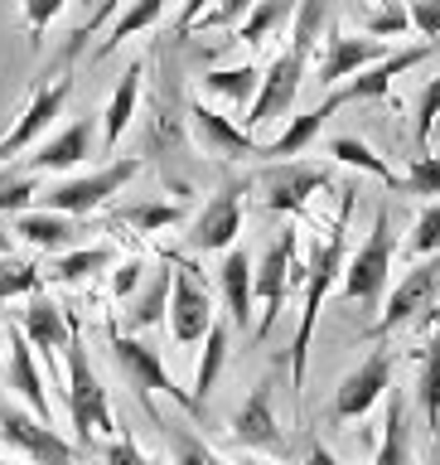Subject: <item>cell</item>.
Wrapping results in <instances>:
<instances>
[{
    "instance_id": "cell-34",
    "label": "cell",
    "mask_w": 440,
    "mask_h": 465,
    "mask_svg": "<svg viewBox=\"0 0 440 465\" xmlns=\"http://www.w3.org/2000/svg\"><path fill=\"white\" fill-rule=\"evenodd\" d=\"M416 398H421V412H426V427L440 431V334L431 340L426 359H421V383H416Z\"/></svg>"
},
{
    "instance_id": "cell-8",
    "label": "cell",
    "mask_w": 440,
    "mask_h": 465,
    "mask_svg": "<svg viewBox=\"0 0 440 465\" xmlns=\"http://www.w3.org/2000/svg\"><path fill=\"white\" fill-rule=\"evenodd\" d=\"M290 282H296V232L286 228L281 238L261 252L257 272H252V296L261 301V315H257V325H252L257 340H267V334H271L276 315H281V305H286Z\"/></svg>"
},
{
    "instance_id": "cell-40",
    "label": "cell",
    "mask_w": 440,
    "mask_h": 465,
    "mask_svg": "<svg viewBox=\"0 0 440 465\" xmlns=\"http://www.w3.org/2000/svg\"><path fill=\"white\" fill-rule=\"evenodd\" d=\"M435 122H440V78H431L416 97V151H431Z\"/></svg>"
},
{
    "instance_id": "cell-28",
    "label": "cell",
    "mask_w": 440,
    "mask_h": 465,
    "mask_svg": "<svg viewBox=\"0 0 440 465\" xmlns=\"http://www.w3.org/2000/svg\"><path fill=\"white\" fill-rule=\"evenodd\" d=\"M257 87H261V68H257V64H242V68H213V73H203V93L228 97V102H238V107H252Z\"/></svg>"
},
{
    "instance_id": "cell-11",
    "label": "cell",
    "mask_w": 440,
    "mask_h": 465,
    "mask_svg": "<svg viewBox=\"0 0 440 465\" xmlns=\"http://www.w3.org/2000/svg\"><path fill=\"white\" fill-rule=\"evenodd\" d=\"M435 291H440V257H431V262H421V267H412L397 282V291L387 296V311L373 320V340H383V334H392L397 325H406V320H416L426 305L435 301Z\"/></svg>"
},
{
    "instance_id": "cell-36",
    "label": "cell",
    "mask_w": 440,
    "mask_h": 465,
    "mask_svg": "<svg viewBox=\"0 0 440 465\" xmlns=\"http://www.w3.org/2000/svg\"><path fill=\"white\" fill-rule=\"evenodd\" d=\"M116 223H126V228H136V232L170 228V223H180V203H131V209L116 213Z\"/></svg>"
},
{
    "instance_id": "cell-19",
    "label": "cell",
    "mask_w": 440,
    "mask_h": 465,
    "mask_svg": "<svg viewBox=\"0 0 440 465\" xmlns=\"http://www.w3.org/2000/svg\"><path fill=\"white\" fill-rule=\"evenodd\" d=\"M189 126H194V141L203 145V155H218V160H252L261 145L247 136L238 122H228V116H218L213 107H203L194 102L189 107Z\"/></svg>"
},
{
    "instance_id": "cell-32",
    "label": "cell",
    "mask_w": 440,
    "mask_h": 465,
    "mask_svg": "<svg viewBox=\"0 0 440 465\" xmlns=\"http://www.w3.org/2000/svg\"><path fill=\"white\" fill-rule=\"evenodd\" d=\"M329 155L344 160V165H354V170H368L373 180H383L387 189H397V174L387 170V160L377 155L368 141H358V136H334V141H329Z\"/></svg>"
},
{
    "instance_id": "cell-44",
    "label": "cell",
    "mask_w": 440,
    "mask_h": 465,
    "mask_svg": "<svg viewBox=\"0 0 440 465\" xmlns=\"http://www.w3.org/2000/svg\"><path fill=\"white\" fill-rule=\"evenodd\" d=\"M34 194H39V184L29 180V174H24V180H5V184H0V213H24Z\"/></svg>"
},
{
    "instance_id": "cell-30",
    "label": "cell",
    "mask_w": 440,
    "mask_h": 465,
    "mask_svg": "<svg viewBox=\"0 0 440 465\" xmlns=\"http://www.w3.org/2000/svg\"><path fill=\"white\" fill-rule=\"evenodd\" d=\"M160 15H165V0H131V5L116 15V25L107 29V39H102V49H97V58H107V54H116L122 44L131 39V35H141V29H151Z\"/></svg>"
},
{
    "instance_id": "cell-51",
    "label": "cell",
    "mask_w": 440,
    "mask_h": 465,
    "mask_svg": "<svg viewBox=\"0 0 440 465\" xmlns=\"http://www.w3.org/2000/svg\"><path fill=\"white\" fill-rule=\"evenodd\" d=\"M431 465H440V431H431Z\"/></svg>"
},
{
    "instance_id": "cell-13",
    "label": "cell",
    "mask_w": 440,
    "mask_h": 465,
    "mask_svg": "<svg viewBox=\"0 0 440 465\" xmlns=\"http://www.w3.org/2000/svg\"><path fill=\"white\" fill-rule=\"evenodd\" d=\"M392 49L383 39H354V35H339V29H329L325 35V58H319V87L334 93V87H344V78H354V73L383 64Z\"/></svg>"
},
{
    "instance_id": "cell-7",
    "label": "cell",
    "mask_w": 440,
    "mask_h": 465,
    "mask_svg": "<svg viewBox=\"0 0 440 465\" xmlns=\"http://www.w3.org/2000/svg\"><path fill=\"white\" fill-rule=\"evenodd\" d=\"M387 267H392V218H387V209H377L368 242L344 262V296L373 311L387 286Z\"/></svg>"
},
{
    "instance_id": "cell-46",
    "label": "cell",
    "mask_w": 440,
    "mask_h": 465,
    "mask_svg": "<svg viewBox=\"0 0 440 465\" xmlns=\"http://www.w3.org/2000/svg\"><path fill=\"white\" fill-rule=\"evenodd\" d=\"M102 460H107V465H151V456H145L131 436H112L107 450H102Z\"/></svg>"
},
{
    "instance_id": "cell-33",
    "label": "cell",
    "mask_w": 440,
    "mask_h": 465,
    "mask_svg": "<svg viewBox=\"0 0 440 465\" xmlns=\"http://www.w3.org/2000/svg\"><path fill=\"white\" fill-rule=\"evenodd\" d=\"M102 267H112V247L107 242H97V247H73V252H58V262H54V282H64V286H73V282H87L93 272H102Z\"/></svg>"
},
{
    "instance_id": "cell-50",
    "label": "cell",
    "mask_w": 440,
    "mask_h": 465,
    "mask_svg": "<svg viewBox=\"0 0 440 465\" xmlns=\"http://www.w3.org/2000/svg\"><path fill=\"white\" fill-rule=\"evenodd\" d=\"M305 465H339V460H334V450H329V446H319V441H315L310 450H305Z\"/></svg>"
},
{
    "instance_id": "cell-47",
    "label": "cell",
    "mask_w": 440,
    "mask_h": 465,
    "mask_svg": "<svg viewBox=\"0 0 440 465\" xmlns=\"http://www.w3.org/2000/svg\"><path fill=\"white\" fill-rule=\"evenodd\" d=\"M141 262L136 257H131V262H122V267H116V276H112V296L116 301H131V296H136V286H141Z\"/></svg>"
},
{
    "instance_id": "cell-45",
    "label": "cell",
    "mask_w": 440,
    "mask_h": 465,
    "mask_svg": "<svg viewBox=\"0 0 440 465\" xmlns=\"http://www.w3.org/2000/svg\"><path fill=\"white\" fill-rule=\"evenodd\" d=\"M406 20L426 35V44H440V0H412V5H406Z\"/></svg>"
},
{
    "instance_id": "cell-16",
    "label": "cell",
    "mask_w": 440,
    "mask_h": 465,
    "mask_svg": "<svg viewBox=\"0 0 440 465\" xmlns=\"http://www.w3.org/2000/svg\"><path fill=\"white\" fill-rule=\"evenodd\" d=\"M5 378L15 388V398H24L29 417H39L44 427H54V407H49V392H44V369H39V354L34 344L20 334V325L10 330V363H5Z\"/></svg>"
},
{
    "instance_id": "cell-4",
    "label": "cell",
    "mask_w": 440,
    "mask_h": 465,
    "mask_svg": "<svg viewBox=\"0 0 440 465\" xmlns=\"http://www.w3.org/2000/svg\"><path fill=\"white\" fill-rule=\"evenodd\" d=\"M112 354H116V363H122V373L131 378V392H136V402H141V412L151 417V421H160V412H155V392H165V398H174V407H184L189 417H203L199 407H194V398L174 383L170 378V369L160 363V354L151 344H141L136 334H122V330H112Z\"/></svg>"
},
{
    "instance_id": "cell-15",
    "label": "cell",
    "mask_w": 440,
    "mask_h": 465,
    "mask_svg": "<svg viewBox=\"0 0 440 465\" xmlns=\"http://www.w3.org/2000/svg\"><path fill=\"white\" fill-rule=\"evenodd\" d=\"M68 97H73V78H58V83H39L34 87V97H29V107L24 116L15 122V131L5 141H0V160H10V155H20L24 145H34L44 131L54 126V116L68 107Z\"/></svg>"
},
{
    "instance_id": "cell-39",
    "label": "cell",
    "mask_w": 440,
    "mask_h": 465,
    "mask_svg": "<svg viewBox=\"0 0 440 465\" xmlns=\"http://www.w3.org/2000/svg\"><path fill=\"white\" fill-rule=\"evenodd\" d=\"M363 25H368V39H387V35H402L406 25V5L397 0H373V10H363Z\"/></svg>"
},
{
    "instance_id": "cell-27",
    "label": "cell",
    "mask_w": 440,
    "mask_h": 465,
    "mask_svg": "<svg viewBox=\"0 0 440 465\" xmlns=\"http://www.w3.org/2000/svg\"><path fill=\"white\" fill-rule=\"evenodd\" d=\"M165 311H170V262H165V272H155L151 282H145L136 296H131V305H126V325H131V334L160 325V320H165Z\"/></svg>"
},
{
    "instance_id": "cell-53",
    "label": "cell",
    "mask_w": 440,
    "mask_h": 465,
    "mask_svg": "<svg viewBox=\"0 0 440 465\" xmlns=\"http://www.w3.org/2000/svg\"><path fill=\"white\" fill-rule=\"evenodd\" d=\"M247 465H271V460H247Z\"/></svg>"
},
{
    "instance_id": "cell-3",
    "label": "cell",
    "mask_w": 440,
    "mask_h": 465,
    "mask_svg": "<svg viewBox=\"0 0 440 465\" xmlns=\"http://www.w3.org/2000/svg\"><path fill=\"white\" fill-rule=\"evenodd\" d=\"M64 378H68V417H73V436L78 446L87 450L97 436H112L116 431V417H112V402H107V388L97 383L93 373V359H87V344L78 334V320H73V334H68V349H64Z\"/></svg>"
},
{
    "instance_id": "cell-52",
    "label": "cell",
    "mask_w": 440,
    "mask_h": 465,
    "mask_svg": "<svg viewBox=\"0 0 440 465\" xmlns=\"http://www.w3.org/2000/svg\"><path fill=\"white\" fill-rule=\"evenodd\" d=\"M0 257H10V232L0 228Z\"/></svg>"
},
{
    "instance_id": "cell-5",
    "label": "cell",
    "mask_w": 440,
    "mask_h": 465,
    "mask_svg": "<svg viewBox=\"0 0 440 465\" xmlns=\"http://www.w3.org/2000/svg\"><path fill=\"white\" fill-rule=\"evenodd\" d=\"M170 262V334L174 344L189 349V344H203V334L213 330V296L203 286V276L189 267L184 257H165Z\"/></svg>"
},
{
    "instance_id": "cell-12",
    "label": "cell",
    "mask_w": 440,
    "mask_h": 465,
    "mask_svg": "<svg viewBox=\"0 0 440 465\" xmlns=\"http://www.w3.org/2000/svg\"><path fill=\"white\" fill-rule=\"evenodd\" d=\"M242 232V184H223L203 203V213L189 228V247L194 252H228Z\"/></svg>"
},
{
    "instance_id": "cell-22",
    "label": "cell",
    "mask_w": 440,
    "mask_h": 465,
    "mask_svg": "<svg viewBox=\"0 0 440 465\" xmlns=\"http://www.w3.org/2000/svg\"><path fill=\"white\" fill-rule=\"evenodd\" d=\"M334 112H339V102H334V93H329L325 102H319V107L300 112V116H290L281 136H276L271 145H261V151H257V160H296V155L305 151V145H310V141L319 136V131H325V122H329Z\"/></svg>"
},
{
    "instance_id": "cell-2",
    "label": "cell",
    "mask_w": 440,
    "mask_h": 465,
    "mask_svg": "<svg viewBox=\"0 0 440 465\" xmlns=\"http://www.w3.org/2000/svg\"><path fill=\"white\" fill-rule=\"evenodd\" d=\"M348 213H354V189H344L339 213H334V228H329L325 247L315 252L310 272H300L305 276V305H300L296 340H290V392H296V398H300V388H305V369H310V340H315L319 305H325L329 286L344 276V262H348Z\"/></svg>"
},
{
    "instance_id": "cell-42",
    "label": "cell",
    "mask_w": 440,
    "mask_h": 465,
    "mask_svg": "<svg viewBox=\"0 0 440 465\" xmlns=\"http://www.w3.org/2000/svg\"><path fill=\"white\" fill-rule=\"evenodd\" d=\"M252 5H257V0H218L213 10H203L199 20H194V29H228V25H242L247 15H252ZM194 29H189V35H194Z\"/></svg>"
},
{
    "instance_id": "cell-6",
    "label": "cell",
    "mask_w": 440,
    "mask_h": 465,
    "mask_svg": "<svg viewBox=\"0 0 440 465\" xmlns=\"http://www.w3.org/2000/svg\"><path fill=\"white\" fill-rule=\"evenodd\" d=\"M136 174H141V160L126 155V160H112V165H102L97 174H78V180L54 184L49 194H39V199H44V209H49V213L83 218V213H93L97 203H107L112 194H122V189L136 180Z\"/></svg>"
},
{
    "instance_id": "cell-43",
    "label": "cell",
    "mask_w": 440,
    "mask_h": 465,
    "mask_svg": "<svg viewBox=\"0 0 440 465\" xmlns=\"http://www.w3.org/2000/svg\"><path fill=\"white\" fill-rule=\"evenodd\" d=\"M170 441H174V465H223V460L213 456V446H203L199 436L184 431V427H174Z\"/></svg>"
},
{
    "instance_id": "cell-14",
    "label": "cell",
    "mask_w": 440,
    "mask_h": 465,
    "mask_svg": "<svg viewBox=\"0 0 440 465\" xmlns=\"http://www.w3.org/2000/svg\"><path fill=\"white\" fill-rule=\"evenodd\" d=\"M261 184H267V209L300 213L305 203H310V194H319V189L329 184V170L325 165H305V160H276Z\"/></svg>"
},
{
    "instance_id": "cell-37",
    "label": "cell",
    "mask_w": 440,
    "mask_h": 465,
    "mask_svg": "<svg viewBox=\"0 0 440 465\" xmlns=\"http://www.w3.org/2000/svg\"><path fill=\"white\" fill-rule=\"evenodd\" d=\"M402 194H440V155L416 151L412 165H406V180H397Z\"/></svg>"
},
{
    "instance_id": "cell-29",
    "label": "cell",
    "mask_w": 440,
    "mask_h": 465,
    "mask_svg": "<svg viewBox=\"0 0 440 465\" xmlns=\"http://www.w3.org/2000/svg\"><path fill=\"white\" fill-rule=\"evenodd\" d=\"M223 359H228V325H218L203 334V359H199V373H194V388H189V398H194V407L203 412V402H209V392L218 383V373H223Z\"/></svg>"
},
{
    "instance_id": "cell-48",
    "label": "cell",
    "mask_w": 440,
    "mask_h": 465,
    "mask_svg": "<svg viewBox=\"0 0 440 465\" xmlns=\"http://www.w3.org/2000/svg\"><path fill=\"white\" fill-rule=\"evenodd\" d=\"M209 5H213V0H184V10H180V25H174V29H180V35H189V29H194V20H199V15L209 10Z\"/></svg>"
},
{
    "instance_id": "cell-10",
    "label": "cell",
    "mask_w": 440,
    "mask_h": 465,
    "mask_svg": "<svg viewBox=\"0 0 440 465\" xmlns=\"http://www.w3.org/2000/svg\"><path fill=\"white\" fill-rule=\"evenodd\" d=\"M0 441L15 446L34 465H78V446L64 441L58 427H44L39 417L15 412V407H0Z\"/></svg>"
},
{
    "instance_id": "cell-55",
    "label": "cell",
    "mask_w": 440,
    "mask_h": 465,
    "mask_svg": "<svg viewBox=\"0 0 440 465\" xmlns=\"http://www.w3.org/2000/svg\"><path fill=\"white\" fill-rule=\"evenodd\" d=\"M0 465H5V460H0Z\"/></svg>"
},
{
    "instance_id": "cell-17",
    "label": "cell",
    "mask_w": 440,
    "mask_h": 465,
    "mask_svg": "<svg viewBox=\"0 0 440 465\" xmlns=\"http://www.w3.org/2000/svg\"><path fill=\"white\" fill-rule=\"evenodd\" d=\"M68 334H73V315L58 301H49V296L34 291L29 305H24V340L34 344V354L49 359L54 373H58V359H64V349H68Z\"/></svg>"
},
{
    "instance_id": "cell-31",
    "label": "cell",
    "mask_w": 440,
    "mask_h": 465,
    "mask_svg": "<svg viewBox=\"0 0 440 465\" xmlns=\"http://www.w3.org/2000/svg\"><path fill=\"white\" fill-rule=\"evenodd\" d=\"M296 5H300V0H257L252 15H247V20L238 25V39L252 44V49H257V44H267L276 29H281L290 15H296Z\"/></svg>"
},
{
    "instance_id": "cell-1",
    "label": "cell",
    "mask_w": 440,
    "mask_h": 465,
    "mask_svg": "<svg viewBox=\"0 0 440 465\" xmlns=\"http://www.w3.org/2000/svg\"><path fill=\"white\" fill-rule=\"evenodd\" d=\"M319 25H325V0H300L290 49H281V54H276V64L261 73V87H257L252 107H247V136H257L261 126L290 116V107H296V97H300V78H305L310 54L319 44Z\"/></svg>"
},
{
    "instance_id": "cell-41",
    "label": "cell",
    "mask_w": 440,
    "mask_h": 465,
    "mask_svg": "<svg viewBox=\"0 0 440 465\" xmlns=\"http://www.w3.org/2000/svg\"><path fill=\"white\" fill-rule=\"evenodd\" d=\"M24 5V29H29V49H39L44 35H49V25L58 20V10L68 5V0H20Z\"/></svg>"
},
{
    "instance_id": "cell-24",
    "label": "cell",
    "mask_w": 440,
    "mask_h": 465,
    "mask_svg": "<svg viewBox=\"0 0 440 465\" xmlns=\"http://www.w3.org/2000/svg\"><path fill=\"white\" fill-rule=\"evenodd\" d=\"M136 102H141V64H131L122 73V83H116V93L107 97V112H102V145L107 151H116V141L136 122Z\"/></svg>"
},
{
    "instance_id": "cell-9",
    "label": "cell",
    "mask_w": 440,
    "mask_h": 465,
    "mask_svg": "<svg viewBox=\"0 0 440 465\" xmlns=\"http://www.w3.org/2000/svg\"><path fill=\"white\" fill-rule=\"evenodd\" d=\"M392 369H397V354H392V349H373V354L363 359L354 373H344V383L334 388L329 417H334V421H358V417H368V407H373L377 398H387Z\"/></svg>"
},
{
    "instance_id": "cell-26",
    "label": "cell",
    "mask_w": 440,
    "mask_h": 465,
    "mask_svg": "<svg viewBox=\"0 0 440 465\" xmlns=\"http://www.w3.org/2000/svg\"><path fill=\"white\" fill-rule=\"evenodd\" d=\"M373 465H412V427H406V402L402 392L387 388V421H383V446Z\"/></svg>"
},
{
    "instance_id": "cell-18",
    "label": "cell",
    "mask_w": 440,
    "mask_h": 465,
    "mask_svg": "<svg viewBox=\"0 0 440 465\" xmlns=\"http://www.w3.org/2000/svg\"><path fill=\"white\" fill-rule=\"evenodd\" d=\"M440 49V44H416V49H397V54H387L383 64H373V68H363L354 73V83H344V87H334V102H368V97H387V87L392 78H402L406 68H416V64H426V58Z\"/></svg>"
},
{
    "instance_id": "cell-21",
    "label": "cell",
    "mask_w": 440,
    "mask_h": 465,
    "mask_svg": "<svg viewBox=\"0 0 440 465\" xmlns=\"http://www.w3.org/2000/svg\"><path fill=\"white\" fill-rule=\"evenodd\" d=\"M218 286H223V305H228L232 330H252V257L242 247H228Z\"/></svg>"
},
{
    "instance_id": "cell-25",
    "label": "cell",
    "mask_w": 440,
    "mask_h": 465,
    "mask_svg": "<svg viewBox=\"0 0 440 465\" xmlns=\"http://www.w3.org/2000/svg\"><path fill=\"white\" fill-rule=\"evenodd\" d=\"M15 232H20L24 242L44 247V252H68L73 238H78V223H73L68 213H49V209H24L15 213Z\"/></svg>"
},
{
    "instance_id": "cell-38",
    "label": "cell",
    "mask_w": 440,
    "mask_h": 465,
    "mask_svg": "<svg viewBox=\"0 0 440 465\" xmlns=\"http://www.w3.org/2000/svg\"><path fill=\"white\" fill-rule=\"evenodd\" d=\"M406 252L412 257H440V199L421 209L412 238H406Z\"/></svg>"
},
{
    "instance_id": "cell-20",
    "label": "cell",
    "mask_w": 440,
    "mask_h": 465,
    "mask_svg": "<svg viewBox=\"0 0 440 465\" xmlns=\"http://www.w3.org/2000/svg\"><path fill=\"white\" fill-rule=\"evenodd\" d=\"M232 441H242L252 450H286V431L271 412V383H257L252 398L238 407V417H232Z\"/></svg>"
},
{
    "instance_id": "cell-35",
    "label": "cell",
    "mask_w": 440,
    "mask_h": 465,
    "mask_svg": "<svg viewBox=\"0 0 440 465\" xmlns=\"http://www.w3.org/2000/svg\"><path fill=\"white\" fill-rule=\"evenodd\" d=\"M44 282V272L34 262H15V257H0V301H15V296H34Z\"/></svg>"
},
{
    "instance_id": "cell-49",
    "label": "cell",
    "mask_w": 440,
    "mask_h": 465,
    "mask_svg": "<svg viewBox=\"0 0 440 465\" xmlns=\"http://www.w3.org/2000/svg\"><path fill=\"white\" fill-rule=\"evenodd\" d=\"M116 5H122V0H107V5H102V10H97V15H93V20H87V25H83V29H78V39H73V49H83V39H87V35H93V29H97V25H102V20H107V15H112V10H116Z\"/></svg>"
},
{
    "instance_id": "cell-54",
    "label": "cell",
    "mask_w": 440,
    "mask_h": 465,
    "mask_svg": "<svg viewBox=\"0 0 440 465\" xmlns=\"http://www.w3.org/2000/svg\"><path fill=\"white\" fill-rule=\"evenodd\" d=\"M435 131H440V122H435Z\"/></svg>"
},
{
    "instance_id": "cell-23",
    "label": "cell",
    "mask_w": 440,
    "mask_h": 465,
    "mask_svg": "<svg viewBox=\"0 0 440 465\" xmlns=\"http://www.w3.org/2000/svg\"><path fill=\"white\" fill-rule=\"evenodd\" d=\"M87 155H93V116H78L73 126H64L54 141H44L29 155V170H73Z\"/></svg>"
}]
</instances>
